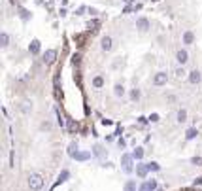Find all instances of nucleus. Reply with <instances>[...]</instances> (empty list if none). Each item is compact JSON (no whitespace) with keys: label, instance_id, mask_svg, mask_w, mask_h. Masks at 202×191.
<instances>
[{"label":"nucleus","instance_id":"nucleus-1","mask_svg":"<svg viewBox=\"0 0 202 191\" xmlns=\"http://www.w3.org/2000/svg\"><path fill=\"white\" fill-rule=\"evenodd\" d=\"M29 187H30L32 191H40V189L43 187V178H42V174H38V172L29 174Z\"/></svg>","mask_w":202,"mask_h":191},{"label":"nucleus","instance_id":"nucleus-2","mask_svg":"<svg viewBox=\"0 0 202 191\" xmlns=\"http://www.w3.org/2000/svg\"><path fill=\"white\" fill-rule=\"evenodd\" d=\"M134 157H132V153H123L121 155V169H123V172H127V174H130L132 170H134Z\"/></svg>","mask_w":202,"mask_h":191},{"label":"nucleus","instance_id":"nucleus-3","mask_svg":"<svg viewBox=\"0 0 202 191\" xmlns=\"http://www.w3.org/2000/svg\"><path fill=\"white\" fill-rule=\"evenodd\" d=\"M168 82V74L166 72H157L155 76H153V85L155 87H161V85H164Z\"/></svg>","mask_w":202,"mask_h":191},{"label":"nucleus","instance_id":"nucleus-4","mask_svg":"<svg viewBox=\"0 0 202 191\" xmlns=\"http://www.w3.org/2000/svg\"><path fill=\"white\" fill-rule=\"evenodd\" d=\"M159 189V185H157V180H146L140 187H138V191H157Z\"/></svg>","mask_w":202,"mask_h":191},{"label":"nucleus","instance_id":"nucleus-5","mask_svg":"<svg viewBox=\"0 0 202 191\" xmlns=\"http://www.w3.org/2000/svg\"><path fill=\"white\" fill-rule=\"evenodd\" d=\"M187 80H189V83L191 85H196V83H200V80H202V74H200V70H191L189 72V76H187Z\"/></svg>","mask_w":202,"mask_h":191},{"label":"nucleus","instance_id":"nucleus-6","mask_svg":"<svg viewBox=\"0 0 202 191\" xmlns=\"http://www.w3.org/2000/svg\"><path fill=\"white\" fill-rule=\"evenodd\" d=\"M100 47H102V51H111V47H114V40H111V36H102L100 40Z\"/></svg>","mask_w":202,"mask_h":191},{"label":"nucleus","instance_id":"nucleus-7","mask_svg":"<svg viewBox=\"0 0 202 191\" xmlns=\"http://www.w3.org/2000/svg\"><path fill=\"white\" fill-rule=\"evenodd\" d=\"M57 59V49H47L46 53H43V63L46 64H53Z\"/></svg>","mask_w":202,"mask_h":191},{"label":"nucleus","instance_id":"nucleus-8","mask_svg":"<svg viewBox=\"0 0 202 191\" xmlns=\"http://www.w3.org/2000/svg\"><path fill=\"white\" fill-rule=\"evenodd\" d=\"M176 59H177V63L179 64H187V61H189V53H187V49H179L177 53H176Z\"/></svg>","mask_w":202,"mask_h":191},{"label":"nucleus","instance_id":"nucleus-9","mask_svg":"<svg viewBox=\"0 0 202 191\" xmlns=\"http://www.w3.org/2000/svg\"><path fill=\"white\" fill-rule=\"evenodd\" d=\"M136 29H138L140 32H146V30L149 29V21H147L146 17H138V19H136Z\"/></svg>","mask_w":202,"mask_h":191},{"label":"nucleus","instance_id":"nucleus-10","mask_svg":"<svg viewBox=\"0 0 202 191\" xmlns=\"http://www.w3.org/2000/svg\"><path fill=\"white\" fill-rule=\"evenodd\" d=\"M147 172H149L147 163H146V165H144V163L136 165V176H138V178H146V176H147Z\"/></svg>","mask_w":202,"mask_h":191},{"label":"nucleus","instance_id":"nucleus-11","mask_svg":"<svg viewBox=\"0 0 202 191\" xmlns=\"http://www.w3.org/2000/svg\"><path fill=\"white\" fill-rule=\"evenodd\" d=\"M91 157H93L91 151H78V153L72 155V159H76V161H87V159H91Z\"/></svg>","mask_w":202,"mask_h":191},{"label":"nucleus","instance_id":"nucleus-12","mask_svg":"<svg viewBox=\"0 0 202 191\" xmlns=\"http://www.w3.org/2000/svg\"><path fill=\"white\" fill-rule=\"evenodd\" d=\"M176 121H177V123H185V121H187V110H185V108H179V110H177Z\"/></svg>","mask_w":202,"mask_h":191},{"label":"nucleus","instance_id":"nucleus-13","mask_svg":"<svg viewBox=\"0 0 202 191\" xmlns=\"http://www.w3.org/2000/svg\"><path fill=\"white\" fill-rule=\"evenodd\" d=\"M29 51H30L32 55H38V53H40V40H32V42H30Z\"/></svg>","mask_w":202,"mask_h":191},{"label":"nucleus","instance_id":"nucleus-14","mask_svg":"<svg viewBox=\"0 0 202 191\" xmlns=\"http://www.w3.org/2000/svg\"><path fill=\"white\" fill-rule=\"evenodd\" d=\"M114 95H115L117 99H123V97H125V87H123L121 83H115V85H114Z\"/></svg>","mask_w":202,"mask_h":191},{"label":"nucleus","instance_id":"nucleus-15","mask_svg":"<svg viewBox=\"0 0 202 191\" xmlns=\"http://www.w3.org/2000/svg\"><path fill=\"white\" fill-rule=\"evenodd\" d=\"M19 108H21V112H23V114L27 115V114H30V112H32V102L25 100V102H21V106H19Z\"/></svg>","mask_w":202,"mask_h":191},{"label":"nucleus","instance_id":"nucleus-16","mask_svg":"<svg viewBox=\"0 0 202 191\" xmlns=\"http://www.w3.org/2000/svg\"><path fill=\"white\" fill-rule=\"evenodd\" d=\"M68 178H70V172H68V170H62V172L59 174V178H57V184H55V185H59V184H64V182L68 180Z\"/></svg>","mask_w":202,"mask_h":191},{"label":"nucleus","instance_id":"nucleus-17","mask_svg":"<svg viewBox=\"0 0 202 191\" xmlns=\"http://www.w3.org/2000/svg\"><path fill=\"white\" fill-rule=\"evenodd\" d=\"M193 40H195V34H193L191 30H185V32H183V44L189 45V44H193Z\"/></svg>","mask_w":202,"mask_h":191},{"label":"nucleus","instance_id":"nucleus-18","mask_svg":"<svg viewBox=\"0 0 202 191\" xmlns=\"http://www.w3.org/2000/svg\"><path fill=\"white\" fill-rule=\"evenodd\" d=\"M8 44H10L8 32H0V45H2V47H8Z\"/></svg>","mask_w":202,"mask_h":191},{"label":"nucleus","instance_id":"nucleus-19","mask_svg":"<svg viewBox=\"0 0 202 191\" xmlns=\"http://www.w3.org/2000/svg\"><path fill=\"white\" fill-rule=\"evenodd\" d=\"M140 97H142L140 89H136V87H134V89L130 91V100H134V102H136V100H140Z\"/></svg>","mask_w":202,"mask_h":191},{"label":"nucleus","instance_id":"nucleus-20","mask_svg":"<svg viewBox=\"0 0 202 191\" xmlns=\"http://www.w3.org/2000/svg\"><path fill=\"white\" fill-rule=\"evenodd\" d=\"M196 136H198V131H196L195 127H191V129L185 133V138H187V140H193V138H196Z\"/></svg>","mask_w":202,"mask_h":191},{"label":"nucleus","instance_id":"nucleus-21","mask_svg":"<svg viewBox=\"0 0 202 191\" xmlns=\"http://www.w3.org/2000/svg\"><path fill=\"white\" fill-rule=\"evenodd\" d=\"M123 189H125V191H136V182H134V180H128Z\"/></svg>","mask_w":202,"mask_h":191},{"label":"nucleus","instance_id":"nucleus-22","mask_svg":"<svg viewBox=\"0 0 202 191\" xmlns=\"http://www.w3.org/2000/svg\"><path fill=\"white\" fill-rule=\"evenodd\" d=\"M132 157L140 161V159L144 157V148H136V150H134V151H132Z\"/></svg>","mask_w":202,"mask_h":191},{"label":"nucleus","instance_id":"nucleus-23","mask_svg":"<svg viewBox=\"0 0 202 191\" xmlns=\"http://www.w3.org/2000/svg\"><path fill=\"white\" fill-rule=\"evenodd\" d=\"M93 85H95L97 89H100V87L104 85V78H102V76H97V78L93 80Z\"/></svg>","mask_w":202,"mask_h":191},{"label":"nucleus","instance_id":"nucleus-24","mask_svg":"<svg viewBox=\"0 0 202 191\" xmlns=\"http://www.w3.org/2000/svg\"><path fill=\"white\" fill-rule=\"evenodd\" d=\"M147 169L153 170V172H157V170H161V165H159V163H155V161H151V163H147Z\"/></svg>","mask_w":202,"mask_h":191},{"label":"nucleus","instance_id":"nucleus-25","mask_svg":"<svg viewBox=\"0 0 202 191\" xmlns=\"http://www.w3.org/2000/svg\"><path fill=\"white\" fill-rule=\"evenodd\" d=\"M174 74H176V78H183L187 72H185V70H183V66H177L176 70H174Z\"/></svg>","mask_w":202,"mask_h":191},{"label":"nucleus","instance_id":"nucleus-26","mask_svg":"<svg viewBox=\"0 0 202 191\" xmlns=\"http://www.w3.org/2000/svg\"><path fill=\"white\" fill-rule=\"evenodd\" d=\"M93 155L102 157V155H104V148H102V146H95V148H93Z\"/></svg>","mask_w":202,"mask_h":191},{"label":"nucleus","instance_id":"nucleus-27","mask_svg":"<svg viewBox=\"0 0 202 191\" xmlns=\"http://www.w3.org/2000/svg\"><path fill=\"white\" fill-rule=\"evenodd\" d=\"M79 150H78V144H76V142H72V144L68 146V153H70V157L74 155V153H78Z\"/></svg>","mask_w":202,"mask_h":191},{"label":"nucleus","instance_id":"nucleus-28","mask_svg":"<svg viewBox=\"0 0 202 191\" xmlns=\"http://www.w3.org/2000/svg\"><path fill=\"white\" fill-rule=\"evenodd\" d=\"M72 63H74V64L78 66V64L81 63V55H79V53H76V55H72Z\"/></svg>","mask_w":202,"mask_h":191},{"label":"nucleus","instance_id":"nucleus-29","mask_svg":"<svg viewBox=\"0 0 202 191\" xmlns=\"http://www.w3.org/2000/svg\"><path fill=\"white\" fill-rule=\"evenodd\" d=\"M21 19H25V21L30 19V12L29 10H21Z\"/></svg>","mask_w":202,"mask_h":191},{"label":"nucleus","instance_id":"nucleus-30","mask_svg":"<svg viewBox=\"0 0 202 191\" xmlns=\"http://www.w3.org/2000/svg\"><path fill=\"white\" fill-rule=\"evenodd\" d=\"M57 123H59L61 127H64V117L61 115V112H57Z\"/></svg>","mask_w":202,"mask_h":191},{"label":"nucleus","instance_id":"nucleus-31","mask_svg":"<svg viewBox=\"0 0 202 191\" xmlns=\"http://www.w3.org/2000/svg\"><path fill=\"white\" fill-rule=\"evenodd\" d=\"M149 121L151 123H157V121H159V114H151L149 115Z\"/></svg>","mask_w":202,"mask_h":191},{"label":"nucleus","instance_id":"nucleus-32","mask_svg":"<svg viewBox=\"0 0 202 191\" xmlns=\"http://www.w3.org/2000/svg\"><path fill=\"white\" fill-rule=\"evenodd\" d=\"M68 129L70 131H78V123L76 121H68Z\"/></svg>","mask_w":202,"mask_h":191},{"label":"nucleus","instance_id":"nucleus-33","mask_svg":"<svg viewBox=\"0 0 202 191\" xmlns=\"http://www.w3.org/2000/svg\"><path fill=\"white\" fill-rule=\"evenodd\" d=\"M191 163H193V165H202V157H193Z\"/></svg>","mask_w":202,"mask_h":191},{"label":"nucleus","instance_id":"nucleus-34","mask_svg":"<svg viewBox=\"0 0 202 191\" xmlns=\"http://www.w3.org/2000/svg\"><path fill=\"white\" fill-rule=\"evenodd\" d=\"M85 10H87V8H85V6H81V8H78V10H76V15H81V13H83V12H85Z\"/></svg>","mask_w":202,"mask_h":191},{"label":"nucleus","instance_id":"nucleus-35","mask_svg":"<svg viewBox=\"0 0 202 191\" xmlns=\"http://www.w3.org/2000/svg\"><path fill=\"white\" fill-rule=\"evenodd\" d=\"M193 184H195V185H202V176H198V178H196Z\"/></svg>","mask_w":202,"mask_h":191},{"label":"nucleus","instance_id":"nucleus-36","mask_svg":"<svg viewBox=\"0 0 202 191\" xmlns=\"http://www.w3.org/2000/svg\"><path fill=\"white\" fill-rule=\"evenodd\" d=\"M119 146H121V148H125V146H127V142H125L123 138H119Z\"/></svg>","mask_w":202,"mask_h":191},{"label":"nucleus","instance_id":"nucleus-37","mask_svg":"<svg viewBox=\"0 0 202 191\" xmlns=\"http://www.w3.org/2000/svg\"><path fill=\"white\" fill-rule=\"evenodd\" d=\"M123 2H125V4H130V2H134V0H123Z\"/></svg>","mask_w":202,"mask_h":191},{"label":"nucleus","instance_id":"nucleus-38","mask_svg":"<svg viewBox=\"0 0 202 191\" xmlns=\"http://www.w3.org/2000/svg\"><path fill=\"white\" fill-rule=\"evenodd\" d=\"M157 191H163V189H157Z\"/></svg>","mask_w":202,"mask_h":191}]
</instances>
